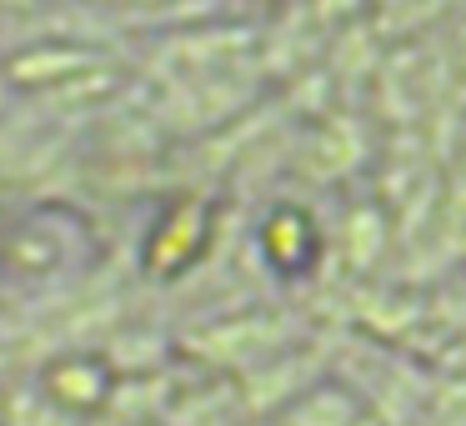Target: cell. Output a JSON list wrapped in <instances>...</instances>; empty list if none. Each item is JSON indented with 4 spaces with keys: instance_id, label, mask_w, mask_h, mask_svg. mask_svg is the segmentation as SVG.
<instances>
[{
    "instance_id": "6da1fadb",
    "label": "cell",
    "mask_w": 466,
    "mask_h": 426,
    "mask_svg": "<svg viewBox=\"0 0 466 426\" xmlns=\"http://www.w3.org/2000/svg\"><path fill=\"white\" fill-rule=\"evenodd\" d=\"M41 386L56 406H66V411H96V406L106 401V391H111V376H106V366L91 361V356H61V361L46 366Z\"/></svg>"
},
{
    "instance_id": "7a4b0ae2",
    "label": "cell",
    "mask_w": 466,
    "mask_h": 426,
    "mask_svg": "<svg viewBox=\"0 0 466 426\" xmlns=\"http://www.w3.org/2000/svg\"><path fill=\"white\" fill-rule=\"evenodd\" d=\"M266 251L276 256V261L296 266L306 261V251H311V231H306V221L296 211H276L271 226H266Z\"/></svg>"
}]
</instances>
